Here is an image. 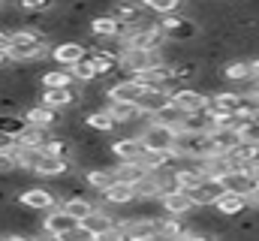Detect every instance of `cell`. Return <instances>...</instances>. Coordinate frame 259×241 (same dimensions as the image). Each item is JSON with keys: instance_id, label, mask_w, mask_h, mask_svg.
<instances>
[{"instance_id": "cell-17", "label": "cell", "mask_w": 259, "mask_h": 241, "mask_svg": "<svg viewBox=\"0 0 259 241\" xmlns=\"http://www.w3.org/2000/svg\"><path fill=\"white\" fill-rule=\"evenodd\" d=\"M145 94V85H139L136 78H118L115 85H109L106 91V103L109 100H124V103H136Z\"/></svg>"}, {"instance_id": "cell-21", "label": "cell", "mask_w": 259, "mask_h": 241, "mask_svg": "<svg viewBox=\"0 0 259 241\" xmlns=\"http://www.w3.org/2000/svg\"><path fill=\"white\" fill-rule=\"evenodd\" d=\"M30 130V120L24 118V112H0V133L6 139H21Z\"/></svg>"}, {"instance_id": "cell-32", "label": "cell", "mask_w": 259, "mask_h": 241, "mask_svg": "<svg viewBox=\"0 0 259 241\" xmlns=\"http://www.w3.org/2000/svg\"><path fill=\"white\" fill-rule=\"evenodd\" d=\"M211 130H214V120L208 112H193L181 120V133H211Z\"/></svg>"}, {"instance_id": "cell-13", "label": "cell", "mask_w": 259, "mask_h": 241, "mask_svg": "<svg viewBox=\"0 0 259 241\" xmlns=\"http://www.w3.org/2000/svg\"><path fill=\"white\" fill-rule=\"evenodd\" d=\"M124 229H127L130 238H142V241L160 238V220H154L148 214H139L133 220H124Z\"/></svg>"}, {"instance_id": "cell-19", "label": "cell", "mask_w": 259, "mask_h": 241, "mask_svg": "<svg viewBox=\"0 0 259 241\" xmlns=\"http://www.w3.org/2000/svg\"><path fill=\"white\" fill-rule=\"evenodd\" d=\"M24 118L30 120V127L58 130V124H61V112H58V109H49V106H42V103H36V106L24 109Z\"/></svg>"}, {"instance_id": "cell-39", "label": "cell", "mask_w": 259, "mask_h": 241, "mask_svg": "<svg viewBox=\"0 0 259 241\" xmlns=\"http://www.w3.org/2000/svg\"><path fill=\"white\" fill-rule=\"evenodd\" d=\"M21 12H52L55 0H15Z\"/></svg>"}, {"instance_id": "cell-12", "label": "cell", "mask_w": 259, "mask_h": 241, "mask_svg": "<svg viewBox=\"0 0 259 241\" xmlns=\"http://www.w3.org/2000/svg\"><path fill=\"white\" fill-rule=\"evenodd\" d=\"M100 199L103 202H109V205H133V202H139V190L127 184V181H118L115 184H109L103 193H100Z\"/></svg>"}, {"instance_id": "cell-43", "label": "cell", "mask_w": 259, "mask_h": 241, "mask_svg": "<svg viewBox=\"0 0 259 241\" xmlns=\"http://www.w3.org/2000/svg\"><path fill=\"white\" fill-rule=\"evenodd\" d=\"M247 199H250V208H259V187L250 193V196H247Z\"/></svg>"}, {"instance_id": "cell-42", "label": "cell", "mask_w": 259, "mask_h": 241, "mask_svg": "<svg viewBox=\"0 0 259 241\" xmlns=\"http://www.w3.org/2000/svg\"><path fill=\"white\" fill-rule=\"evenodd\" d=\"M0 241H30V235H18V232H9V235H0Z\"/></svg>"}, {"instance_id": "cell-40", "label": "cell", "mask_w": 259, "mask_h": 241, "mask_svg": "<svg viewBox=\"0 0 259 241\" xmlns=\"http://www.w3.org/2000/svg\"><path fill=\"white\" fill-rule=\"evenodd\" d=\"M178 241H217L214 232H202V229H187Z\"/></svg>"}, {"instance_id": "cell-9", "label": "cell", "mask_w": 259, "mask_h": 241, "mask_svg": "<svg viewBox=\"0 0 259 241\" xmlns=\"http://www.w3.org/2000/svg\"><path fill=\"white\" fill-rule=\"evenodd\" d=\"M18 202H21L24 208H33V211H52V208H58L55 193L46 190V187H24V190L18 193Z\"/></svg>"}, {"instance_id": "cell-30", "label": "cell", "mask_w": 259, "mask_h": 241, "mask_svg": "<svg viewBox=\"0 0 259 241\" xmlns=\"http://www.w3.org/2000/svg\"><path fill=\"white\" fill-rule=\"evenodd\" d=\"M220 72H223V82H247L253 75V63L250 60H232V63H223Z\"/></svg>"}, {"instance_id": "cell-29", "label": "cell", "mask_w": 259, "mask_h": 241, "mask_svg": "<svg viewBox=\"0 0 259 241\" xmlns=\"http://www.w3.org/2000/svg\"><path fill=\"white\" fill-rule=\"evenodd\" d=\"M61 205H64L66 214H72L75 220H84V217H91V214L97 211V205H94L91 199H84V196H66Z\"/></svg>"}, {"instance_id": "cell-41", "label": "cell", "mask_w": 259, "mask_h": 241, "mask_svg": "<svg viewBox=\"0 0 259 241\" xmlns=\"http://www.w3.org/2000/svg\"><path fill=\"white\" fill-rule=\"evenodd\" d=\"M9 43H12V33H9V30H0V49L9 52Z\"/></svg>"}, {"instance_id": "cell-27", "label": "cell", "mask_w": 259, "mask_h": 241, "mask_svg": "<svg viewBox=\"0 0 259 241\" xmlns=\"http://www.w3.org/2000/svg\"><path fill=\"white\" fill-rule=\"evenodd\" d=\"M148 175H151V172H148L142 163H118V166H115V178L127 181L133 187H139L142 181H148Z\"/></svg>"}, {"instance_id": "cell-38", "label": "cell", "mask_w": 259, "mask_h": 241, "mask_svg": "<svg viewBox=\"0 0 259 241\" xmlns=\"http://www.w3.org/2000/svg\"><path fill=\"white\" fill-rule=\"evenodd\" d=\"M151 12H160V15H172L181 9V0H142Z\"/></svg>"}, {"instance_id": "cell-31", "label": "cell", "mask_w": 259, "mask_h": 241, "mask_svg": "<svg viewBox=\"0 0 259 241\" xmlns=\"http://www.w3.org/2000/svg\"><path fill=\"white\" fill-rule=\"evenodd\" d=\"M72 85H75V75L69 66H55L42 72V88H72Z\"/></svg>"}, {"instance_id": "cell-45", "label": "cell", "mask_w": 259, "mask_h": 241, "mask_svg": "<svg viewBox=\"0 0 259 241\" xmlns=\"http://www.w3.org/2000/svg\"><path fill=\"white\" fill-rule=\"evenodd\" d=\"M247 172H250V175H253V178L259 181V160H256V163H250V166H247Z\"/></svg>"}, {"instance_id": "cell-44", "label": "cell", "mask_w": 259, "mask_h": 241, "mask_svg": "<svg viewBox=\"0 0 259 241\" xmlns=\"http://www.w3.org/2000/svg\"><path fill=\"white\" fill-rule=\"evenodd\" d=\"M9 60H12V58H9V52H6V49H0V69H3Z\"/></svg>"}, {"instance_id": "cell-15", "label": "cell", "mask_w": 259, "mask_h": 241, "mask_svg": "<svg viewBox=\"0 0 259 241\" xmlns=\"http://www.w3.org/2000/svg\"><path fill=\"white\" fill-rule=\"evenodd\" d=\"M106 109L115 115V120L124 127V124H145L148 115L139 109V103H124V100H109L106 103Z\"/></svg>"}, {"instance_id": "cell-23", "label": "cell", "mask_w": 259, "mask_h": 241, "mask_svg": "<svg viewBox=\"0 0 259 241\" xmlns=\"http://www.w3.org/2000/svg\"><path fill=\"white\" fill-rule=\"evenodd\" d=\"M81 226H84L94 238H100V235H106L112 226H118V220H115V214H106V208H97L91 217L81 220Z\"/></svg>"}, {"instance_id": "cell-16", "label": "cell", "mask_w": 259, "mask_h": 241, "mask_svg": "<svg viewBox=\"0 0 259 241\" xmlns=\"http://www.w3.org/2000/svg\"><path fill=\"white\" fill-rule=\"evenodd\" d=\"M75 100H78V91H75V85H72V88H46V91H42V97H39V103H42V106H49V109H58V112L69 109Z\"/></svg>"}, {"instance_id": "cell-34", "label": "cell", "mask_w": 259, "mask_h": 241, "mask_svg": "<svg viewBox=\"0 0 259 241\" xmlns=\"http://www.w3.org/2000/svg\"><path fill=\"white\" fill-rule=\"evenodd\" d=\"M52 139V130H42V127H30L21 139H15L21 148H46V142Z\"/></svg>"}, {"instance_id": "cell-14", "label": "cell", "mask_w": 259, "mask_h": 241, "mask_svg": "<svg viewBox=\"0 0 259 241\" xmlns=\"http://www.w3.org/2000/svg\"><path fill=\"white\" fill-rule=\"evenodd\" d=\"M220 181H223L226 193H241V196H250V193L259 187V181L253 178L247 169H232V172H226Z\"/></svg>"}, {"instance_id": "cell-26", "label": "cell", "mask_w": 259, "mask_h": 241, "mask_svg": "<svg viewBox=\"0 0 259 241\" xmlns=\"http://www.w3.org/2000/svg\"><path fill=\"white\" fill-rule=\"evenodd\" d=\"M202 181H205V172H202L199 163H190V166H184V169H175V184H178L181 190H190V193H193Z\"/></svg>"}, {"instance_id": "cell-46", "label": "cell", "mask_w": 259, "mask_h": 241, "mask_svg": "<svg viewBox=\"0 0 259 241\" xmlns=\"http://www.w3.org/2000/svg\"><path fill=\"white\" fill-rule=\"evenodd\" d=\"M253 78H259V58L253 60Z\"/></svg>"}, {"instance_id": "cell-11", "label": "cell", "mask_w": 259, "mask_h": 241, "mask_svg": "<svg viewBox=\"0 0 259 241\" xmlns=\"http://www.w3.org/2000/svg\"><path fill=\"white\" fill-rule=\"evenodd\" d=\"M136 103H139V109H142L148 118H154L163 106L172 103V91H169V88H145V94H142Z\"/></svg>"}, {"instance_id": "cell-3", "label": "cell", "mask_w": 259, "mask_h": 241, "mask_svg": "<svg viewBox=\"0 0 259 241\" xmlns=\"http://www.w3.org/2000/svg\"><path fill=\"white\" fill-rule=\"evenodd\" d=\"M160 27H163V33H166V39L169 43H190L199 36V24H196L193 15H163V21H160Z\"/></svg>"}, {"instance_id": "cell-36", "label": "cell", "mask_w": 259, "mask_h": 241, "mask_svg": "<svg viewBox=\"0 0 259 241\" xmlns=\"http://www.w3.org/2000/svg\"><path fill=\"white\" fill-rule=\"evenodd\" d=\"M235 133H238L241 142H256L259 145V115H253V118H241L238 127H235Z\"/></svg>"}, {"instance_id": "cell-47", "label": "cell", "mask_w": 259, "mask_h": 241, "mask_svg": "<svg viewBox=\"0 0 259 241\" xmlns=\"http://www.w3.org/2000/svg\"><path fill=\"white\" fill-rule=\"evenodd\" d=\"M130 241H142V238H130ZM151 241H154V238H151Z\"/></svg>"}, {"instance_id": "cell-33", "label": "cell", "mask_w": 259, "mask_h": 241, "mask_svg": "<svg viewBox=\"0 0 259 241\" xmlns=\"http://www.w3.org/2000/svg\"><path fill=\"white\" fill-rule=\"evenodd\" d=\"M46 151H49L52 157H58V160H72V154H75L69 136H52V139L46 142Z\"/></svg>"}, {"instance_id": "cell-20", "label": "cell", "mask_w": 259, "mask_h": 241, "mask_svg": "<svg viewBox=\"0 0 259 241\" xmlns=\"http://www.w3.org/2000/svg\"><path fill=\"white\" fill-rule=\"evenodd\" d=\"M91 33H94V36H106V39H121V36L127 33V27H124L112 12H106V15H97V18L91 21Z\"/></svg>"}, {"instance_id": "cell-8", "label": "cell", "mask_w": 259, "mask_h": 241, "mask_svg": "<svg viewBox=\"0 0 259 241\" xmlns=\"http://www.w3.org/2000/svg\"><path fill=\"white\" fill-rule=\"evenodd\" d=\"M88 55H91V49L84 43H75V39H66V43L52 46V60L58 66H75L78 60H84Z\"/></svg>"}, {"instance_id": "cell-22", "label": "cell", "mask_w": 259, "mask_h": 241, "mask_svg": "<svg viewBox=\"0 0 259 241\" xmlns=\"http://www.w3.org/2000/svg\"><path fill=\"white\" fill-rule=\"evenodd\" d=\"M214 208L220 211V217H238V214H244V211L250 208V199L241 196V193H223V196L214 202Z\"/></svg>"}, {"instance_id": "cell-35", "label": "cell", "mask_w": 259, "mask_h": 241, "mask_svg": "<svg viewBox=\"0 0 259 241\" xmlns=\"http://www.w3.org/2000/svg\"><path fill=\"white\" fill-rule=\"evenodd\" d=\"M184 232H187V229L181 226L178 217H172V214H169V217H160V238L163 241H178Z\"/></svg>"}, {"instance_id": "cell-28", "label": "cell", "mask_w": 259, "mask_h": 241, "mask_svg": "<svg viewBox=\"0 0 259 241\" xmlns=\"http://www.w3.org/2000/svg\"><path fill=\"white\" fill-rule=\"evenodd\" d=\"M72 69V75H75V82L78 85H94V82H100L103 75H100V69H97V63H94V55H88L84 60H78L75 66H69Z\"/></svg>"}, {"instance_id": "cell-6", "label": "cell", "mask_w": 259, "mask_h": 241, "mask_svg": "<svg viewBox=\"0 0 259 241\" xmlns=\"http://www.w3.org/2000/svg\"><path fill=\"white\" fill-rule=\"evenodd\" d=\"M145 154H148V145L142 142L139 133H136V136H124V139H118V142L112 145V157H115L118 163H142Z\"/></svg>"}, {"instance_id": "cell-4", "label": "cell", "mask_w": 259, "mask_h": 241, "mask_svg": "<svg viewBox=\"0 0 259 241\" xmlns=\"http://www.w3.org/2000/svg\"><path fill=\"white\" fill-rule=\"evenodd\" d=\"M148 6L142 0H115L112 3V15L124 24V27H145V24H154L148 18Z\"/></svg>"}, {"instance_id": "cell-24", "label": "cell", "mask_w": 259, "mask_h": 241, "mask_svg": "<svg viewBox=\"0 0 259 241\" xmlns=\"http://www.w3.org/2000/svg\"><path fill=\"white\" fill-rule=\"evenodd\" d=\"M81 120H84V127H88V130H94V133H112L115 127H121V124L115 120V115H112L106 106H103V109H94V112H88Z\"/></svg>"}, {"instance_id": "cell-25", "label": "cell", "mask_w": 259, "mask_h": 241, "mask_svg": "<svg viewBox=\"0 0 259 241\" xmlns=\"http://www.w3.org/2000/svg\"><path fill=\"white\" fill-rule=\"evenodd\" d=\"M84 181L91 190L103 193L109 184H115V166H91V169H84Z\"/></svg>"}, {"instance_id": "cell-1", "label": "cell", "mask_w": 259, "mask_h": 241, "mask_svg": "<svg viewBox=\"0 0 259 241\" xmlns=\"http://www.w3.org/2000/svg\"><path fill=\"white\" fill-rule=\"evenodd\" d=\"M9 58L18 63L39 58H52V43L42 30H12V43H9Z\"/></svg>"}, {"instance_id": "cell-37", "label": "cell", "mask_w": 259, "mask_h": 241, "mask_svg": "<svg viewBox=\"0 0 259 241\" xmlns=\"http://www.w3.org/2000/svg\"><path fill=\"white\" fill-rule=\"evenodd\" d=\"M184 109L181 106H175V103H169V106H163L157 115H154V120H163V124H172V127H181V120H184Z\"/></svg>"}, {"instance_id": "cell-7", "label": "cell", "mask_w": 259, "mask_h": 241, "mask_svg": "<svg viewBox=\"0 0 259 241\" xmlns=\"http://www.w3.org/2000/svg\"><path fill=\"white\" fill-rule=\"evenodd\" d=\"M160 205H163V211L166 214H172V217H184V214H190L193 208H199L193 199V193L190 190H169V193H163V199H160Z\"/></svg>"}, {"instance_id": "cell-5", "label": "cell", "mask_w": 259, "mask_h": 241, "mask_svg": "<svg viewBox=\"0 0 259 241\" xmlns=\"http://www.w3.org/2000/svg\"><path fill=\"white\" fill-rule=\"evenodd\" d=\"M172 103L181 106L187 115H193V112H208V109H211V94L199 91L193 85H178V88H172Z\"/></svg>"}, {"instance_id": "cell-2", "label": "cell", "mask_w": 259, "mask_h": 241, "mask_svg": "<svg viewBox=\"0 0 259 241\" xmlns=\"http://www.w3.org/2000/svg\"><path fill=\"white\" fill-rule=\"evenodd\" d=\"M142 142L148 145V151H178V139H181V127L163 124V120L148 118L139 130Z\"/></svg>"}, {"instance_id": "cell-10", "label": "cell", "mask_w": 259, "mask_h": 241, "mask_svg": "<svg viewBox=\"0 0 259 241\" xmlns=\"http://www.w3.org/2000/svg\"><path fill=\"white\" fill-rule=\"evenodd\" d=\"M75 226H81V220H75L72 214H66L64 205L52 208V211L46 214V220H42V232H46V235H64V232L75 229Z\"/></svg>"}, {"instance_id": "cell-18", "label": "cell", "mask_w": 259, "mask_h": 241, "mask_svg": "<svg viewBox=\"0 0 259 241\" xmlns=\"http://www.w3.org/2000/svg\"><path fill=\"white\" fill-rule=\"evenodd\" d=\"M223 193H226L223 181H220V178H211V175H205V181H202V184L193 190V199H196V205H199V208H208V205H214V202H217Z\"/></svg>"}]
</instances>
